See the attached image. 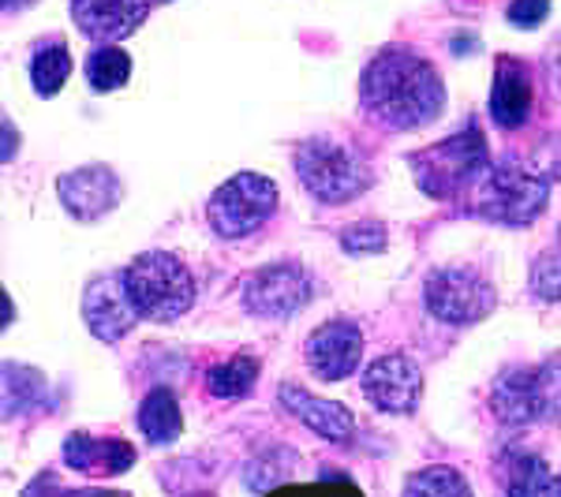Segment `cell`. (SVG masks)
Listing matches in <instances>:
<instances>
[{
  "mask_svg": "<svg viewBox=\"0 0 561 497\" xmlns=\"http://www.w3.org/2000/svg\"><path fill=\"white\" fill-rule=\"evenodd\" d=\"M491 116L502 128H520L531 116V71L517 57H497L491 83Z\"/></svg>",
  "mask_w": 561,
  "mask_h": 497,
  "instance_id": "cell-17",
  "label": "cell"
},
{
  "mask_svg": "<svg viewBox=\"0 0 561 497\" xmlns=\"http://www.w3.org/2000/svg\"><path fill=\"white\" fill-rule=\"evenodd\" d=\"M23 497H68V490H65V486H60L53 475H38V478H34V483L23 490Z\"/></svg>",
  "mask_w": 561,
  "mask_h": 497,
  "instance_id": "cell-30",
  "label": "cell"
},
{
  "mask_svg": "<svg viewBox=\"0 0 561 497\" xmlns=\"http://www.w3.org/2000/svg\"><path fill=\"white\" fill-rule=\"evenodd\" d=\"M277 210V184L262 173H237L206 203V221L221 240H243Z\"/></svg>",
  "mask_w": 561,
  "mask_h": 497,
  "instance_id": "cell-7",
  "label": "cell"
},
{
  "mask_svg": "<svg viewBox=\"0 0 561 497\" xmlns=\"http://www.w3.org/2000/svg\"><path fill=\"white\" fill-rule=\"evenodd\" d=\"M65 460L68 467L83 472L90 478H113L124 475L135 464V446L121 438H94L87 430H76L65 441Z\"/></svg>",
  "mask_w": 561,
  "mask_h": 497,
  "instance_id": "cell-16",
  "label": "cell"
},
{
  "mask_svg": "<svg viewBox=\"0 0 561 497\" xmlns=\"http://www.w3.org/2000/svg\"><path fill=\"white\" fill-rule=\"evenodd\" d=\"M259 382V363L251 356H232L225 363H214L206 370V390L214 396H225V401H240L255 390Z\"/></svg>",
  "mask_w": 561,
  "mask_h": 497,
  "instance_id": "cell-23",
  "label": "cell"
},
{
  "mask_svg": "<svg viewBox=\"0 0 561 497\" xmlns=\"http://www.w3.org/2000/svg\"><path fill=\"white\" fill-rule=\"evenodd\" d=\"M468 195H472L468 198V213L502 224V229H528L547 210L550 184L531 169L502 161V165L486 169V176Z\"/></svg>",
  "mask_w": 561,
  "mask_h": 497,
  "instance_id": "cell-5",
  "label": "cell"
},
{
  "mask_svg": "<svg viewBox=\"0 0 561 497\" xmlns=\"http://www.w3.org/2000/svg\"><path fill=\"white\" fill-rule=\"evenodd\" d=\"M311 296L314 281L300 262H274V266L248 274L243 281V307L255 319H293L311 303Z\"/></svg>",
  "mask_w": 561,
  "mask_h": 497,
  "instance_id": "cell-9",
  "label": "cell"
},
{
  "mask_svg": "<svg viewBox=\"0 0 561 497\" xmlns=\"http://www.w3.org/2000/svg\"><path fill=\"white\" fill-rule=\"evenodd\" d=\"M150 15V0H71V20L94 42H121Z\"/></svg>",
  "mask_w": 561,
  "mask_h": 497,
  "instance_id": "cell-14",
  "label": "cell"
},
{
  "mask_svg": "<svg viewBox=\"0 0 561 497\" xmlns=\"http://www.w3.org/2000/svg\"><path fill=\"white\" fill-rule=\"evenodd\" d=\"M277 401L285 404V408L293 412L307 430H314L319 438L333 441V446H345V441H352V434H356V419H352V412L345 408V404L307 393L304 385H293V382L280 385Z\"/></svg>",
  "mask_w": 561,
  "mask_h": 497,
  "instance_id": "cell-15",
  "label": "cell"
},
{
  "mask_svg": "<svg viewBox=\"0 0 561 497\" xmlns=\"http://www.w3.org/2000/svg\"><path fill=\"white\" fill-rule=\"evenodd\" d=\"M364 359V333L348 319H330L307 337V363L322 382H345Z\"/></svg>",
  "mask_w": 561,
  "mask_h": 497,
  "instance_id": "cell-13",
  "label": "cell"
},
{
  "mask_svg": "<svg viewBox=\"0 0 561 497\" xmlns=\"http://www.w3.org/2000/svg\"><path fill=\"white\" fill-rule=\"evenodd\" d=\"M296 467V453L293 449H266V453L251 456V464L243 467V483H248V490H277L280 483H288V475H293Z\"/></svg>",
  "mask_w": 561,
  "mask_h": 497,
  "instance_id": "cell-25",
  "label": "cell"
},
{
  "mask_svg": "<svg viewBox=\"0 0 561 497\" xmlns=\"http://www.w3.org/2000/svg\"><path fill=\"white\" fill-rule=\"evenodd\" d=\"M491 412L505 427H531V423H561V356L542 359L539 367L505 370L491 390Z\"/></svg>",
  "mask_w": 561,
  "mask_h": 497,
  "instance_id": "cell-6",
  "label": "cell"
},
{
  "mask_svg": "<svg viewBox=\"0 0 561 497\" xmlns=\"http://www.w3.org/2000/svg\"><path fill=\"white\" fill-rule=\"evenodd\" d=\"M71 76V53L60 38H49L45 45H38L31 57V86L38 90L42 97L60 94V86L68 83Z\"/></svg>",
  "mask_w": 561,
  "mask_h": 497,
  "instance_id": "cell-20",
  "label": "cell"
},
{
  "mask_svg": "<svg viewBox=\"0 0 561 497\" xmlns=\"http://www.w3.org/2000/svg\"><path fill=\"white\" fill-rule=\"evenodd\" d=\"M45 378L34 367H20V363H4V415H23L34 412L45 404Z\"/></svg>",
  "mask_w": 561,
  "mask_h": 497,
  "instance_id": "cell-22",
  "label": "cell"
},
{
  "mask_svg": "<svg viewBox=\"0 0 561 497\" xmlns=\"http://www.w3.org/2000/svg\"><path fill=\"white\" fill-rule=\"evenodd\" d=\"M139 430L150 446H169V441L180 438V430H184V412H180L173 390L158 385V390L147 393V401L139 404Z\"/></svg>",
  "mask_w": 561,
  "mask_h": 497,
  "instance_id": "cell-19",
  "label": "cell"
},
{
  "mask_svg": "<svg viewBox=\"0 0 561 497\" xmlns=\"http://www.w3.org/2000/svg\"><path fill=\"white\" fill-rule=\"evenodd\" d=\"M83 322L105 345H116L121 337H128L139 322L128 288H124V274H102L87 285L83 292Z\"/></svg>",
  "mask_w": 561,
  "mask_h": 497,
  "instance_id": "cell-12",
  "label": "cell"
},
{
  "mask_svg": "<svg viewBox=\"0 0 561 497\" xmlns=\"http://www.w3.org/2000/svg\"><path fill=\"white\" fill-rule=\"evenodd\" d=\"M423 307L446 325H476L497 307V292L472 266H442L423 285Z\"/></svg>",
  "mask_w": 561,
  "mask_h": 497,
  "instance_id": "cell-8",
  "label": "cell"
},
{
  "mask_svg": "<svg viewBox=\"0 0 561 497\" xmlns=\"http://www.w3.org/2000/svg\"><path fill=\"white\" fill-rule=\"evenodd\" d=\"M83 71H87L90 90L113 94V90H121L131 79V57L121 49V45H98V49L87 57Z\"/></svg>",
  "mask_w": 561,
  "mask_h": 497,
  "instance_id": "cell-21",
  "label": "cell"
},
{
  "mask_svg": "<svg viewBox=\"0 0 561 497\" xmlns=\"http://www.w3.org/2000/svg\"><path fill=\"white\" fill-rule=\"evenodd\" d=\"M386 229L378 221H356L352 229L341 232V247L348 251V255H378V251H386Z\"/></svg>",
  "mask_w": 561,
  "mask_h": 497,
  "instance_id": "cell-27",
  "label": "cell"
},
{
  "mask_svg": "<svg viewBox=\"0 0 561 497\" xmlns=\"http://www.w3.org/2000/svg\"><path fill=\"white\" fill-rule=\"evenodd\" d=\"M364 396L386 415H412L423 396V370L412 356H382L364 370Z\"/></svg>",
  "mask_w": 561,
  "mask_h": 497,
  "instance_id": "cell-10",
  "label": "cell"
},
{
  "mask_svg": "<svg viewBox=\"0 0 561 497\" xmlns=\"http://www.w3.org/2000/svg\"><path fill=\"white\" fill-rule=\"evenodd\" d=\"M296 176L307 187V195L322 206L356 203L370 187V169L356 150L325 135H311L296 147Z\"/></svg>",
  "mask_w": 561,
  "mask_h": 497,
  "instance_id": "cell-4",
  "label": "cell"
},
{
  "mask_svg": "<svg viewBox=\"0 0 561 497\" xmlns=\"http://www.w3.org/2000/svg\"><path fill=\"white\" fill-rule=\"evenodd\" d=\"M68 497H131L124 490H87V494H68Z\"/></svg>",
  "mask_w": 561,
  "mask_h": 497,
  "instance_id": "cell-31",
  "label": "cell"
},
{
  "mask_svg": "<svg viewBox=\"0 0 561 497\" xmlns=\"http://www.w3.org/2000/svg\"><path fill=\"white\" fill-rule=\"evenodd\" d=\"M547 12H550V0H513L505 20L517 26V31H536L547 20Z\"/></svg>",
  "mask_w": 561,
  "mask_h": 497,
  "instance_id": "cell-28",
  "label": "cell"
},
{
  "mask_svg": "<svg viewBox=\"0 0 561 497\" xmlns=\"http://www.w3.org/2000/svg\"><path fill=\"white\" fill-rule=\"evenodd\" d=\"M359 102L386 128L415 131L442 116L446 83L420 53L382 49L375 60H367L364 76H359Z\"/></svg>",
  "mask_w": 561,
  "mask_h": 497,
  "instance_id": "cell-1",
  "label": "cell"
},
{
  "mask_svg": "<svg viewBox=\"0 0 561 497\" xmlns=\"http://www.w3.org/2000/svg\"><path fill=\"white\" fill-rule=\"evenodd\" d=\"M547 497H561V475L554 478V483H550V490H547Z\"/></svg>",
  "mask_w": 561,
  "mask_h": 497,
  "instance_id": "cell-33",
  "label": "cell"
},
{
  "mask_svg": "<svg viewBox=\"0 0 561 497\" xmlns=\"http://www.w3.org/2000/svg\"><path fill=\"white\" fill-rule=\"evenodd\" d=\"M497 478H502L505 497H542L554 483L547 460L524 453V449H505L502 460H497Z\"/></svg>",
  "mask_w": 561,
  "mask_h": 497,
  "instance_id": "cell-18",
  "label": "cell"
},
{
  "mask_svg": "<svg viewBox=\"0 0 561 497\" xmlns=\"http://www.w3.org/2000/svg\"><path fill=\"white\" fill-rule=\"evenodd\" d=\"M412 176L420 184V192L438 203L472 192L479 180L491 169V153H486V139L476 124H468L465 131L449 135V139L434 142L427 150L412 153Z\"/></svg>",
  "mask_w": 561,
  "mask_h": 497,
  "instance_id": "cell-2",
  "label": "cell"
},
{
  "mask_svg": "<svg viewBox=\"0 0 561 497\" xmlns=\"http://www.w3.org/2000/svg\"><path fill=\"white\" fill-rule=\"evenodd\" d=\"M57 198L76 221L90 224V221H102L105 213H113L121 206L124 184L108 165H83V169H71V173H60Z\"/></svg>",
  "mask_w": 561,
  "mask_h": 497,
  "instance_id": "cell-11",
  "label": "cell"
},
{
  "mask_svg": "<svg viewBox=\"0 0 561 497\" xmlns=\"http://www.w3.org/2000/svg\"><path fill=\"white\" fill-rule=\"evenodd\" d=\"M531 296L542 303H561V251H547L531 266Z\"/></svg>",
  "mask_w": 561,
  "mask_h": 497,
  "instance_id": "cell-26",
  "label": "cell"
},
{
  "mask_svg": "<svg viewBox=\"0 0 561 497\" xmlns=\"http://www.w3.org/2000/svg\"><path fill=\"white\" fill-rule=\"evenodd\" d=\"M4 161H12V124L4 120Z\"/></svg>",
  "mask_w": 561,
  "mask_h": 497,
  "instance_id": "cell-32",
  "label": "cell"
},
{
  "mask_svg": "<svg viewBox=\"0 0 561 497\" xmlns=\"http://www.w3.org/2000/svg\"><path fill=\"white\" fill-rule=\"evenodd\" d=\"M270 497H359L345 486H296V490H274Z\"/></svg>",
  "mask_w": 561,
  "mask_h": 497,
  "instance_id": "cell-29",
  "label": "cell"
},
{
  "mask_svg": "<svg viewBox=\"0 0 561 497\" xmlns=\"http://www.w3.org/2000/svg\"><path fill=\"white\" fill-rule=\"evenodd\" d=\"M401 497H472V486H468V478L457 467L434 464V467H420V472L404 478Z\"/></svg>",
  "mask_w": 561,
  "mask_h": 497,
  "instance_id": "cell-24",
  "label": "cell"
},
{
  "mask_svg": "<svg viewBox=\"0 0 561 497\" xmlns=\"http://www.w3.org/2000/svg\"><path fill=\"white\" fill-rule=\"evenodd\" d=\"M124 274V288H128L135 311L147 322H176L192 311L195 303V277L176 255L169 251H147V255L131 258Z\"/></svg>",
  "mask_w": 561,
  "mask_h": 497,
  "instance_id": "cell-3",
  "label": "cell"
}]
</instances>
